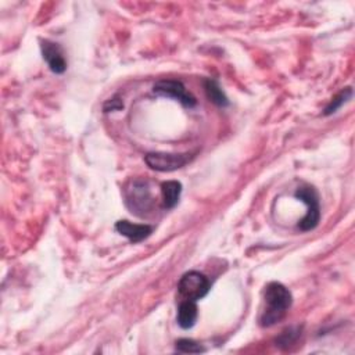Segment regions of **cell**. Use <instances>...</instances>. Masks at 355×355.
<instances>
[{"label": "cell", "mask_w": 355, "mask_h": 355, "mask_svg": "<svg viewBox=\"0 0 355 355\" xmlns=\"http://www.w3.org/2000/svg\"><path fill=\"white\" fill-rule=\"evenodd\" d=\"M210 290H211L210 279L199 271L186 272L178 283V291L183 300L199 301L204 298L210 293Z\"/></svg>", "instance_id": "277c9868"}, {"label": "cell", "mask_w": 355, "mask_h": 355, "mask_svg": "<svg viewBox=\"0 0 355 355\" xmlns=\"http://www.w3.org/2000/svg\"><path fill=\"white\" fill-rule=\"evenodd\" d=\"M265 307L260 316V325L262 327H271L280 322L293 304L291 291L279 282H271L264 291Z\"/></svg>", "instance_id": "6da1fadb"}, {"label": "cell", "mask_w": 355, "mask_h": 355, "mask_svg": "<svg viewBox=\"0 0 355 355\" xmlns=\"http://www.w3.org/2000/svg\"><path fill=\"white\" fill-rule=\"evenodd\" d=\"M161 194L164 207L167 210H172L178 206L182 194V183L178 181H167L161 185Z\"/></svg>", "instance_id": "30bf717a"}, {"label": "cell", "mask_w": 355, "mask_h": 355, "mask_svg": "<svg viewBox=\"0 0 355 355\" xmlns=\"http://www.w3.org/2000/svg\"><path fill=\"white\" fill-rule=\"evenodd\" d=\"M203 87H204L206 96L208 98V100L211 103H214L218 107H228L229 106V100H228L225 92L221 89L219 84L215 80L206 78L203 81Z\"/></svg>", "instance_id": "8fae6325"}, {"label": "cell", "mask_w": 355, "mask_h": 355, "mask_svg": "<svg viewBox=\"0 0 355 355\" xmlns=\"http://www.w3.org/2000/svg\"><path fill=\"white\" fill-rule=\"evenodd\" d=\"M116 230L125 236L132 243H140L146 240L154 232V226L147 224H132L127 219H121L116 224Z\"/></svg>", "instance_id": "ba28073f"}, {"label": "cell", "mask_w": 355, "mask_h": 355, "mask_svg": "<svg viewBox=\"0 0 355 355\" xmlns=\"http://www.w3.org/2000/svg\"><path fill=\"white\" fill-rule=\"evenodd\" d=\"M197 316H199V309L196 305V301H190V300H183L179 304L178 308V325L188 330L192 329L196 322H197Z\"/></svg>", "instance_id": "9c48e42d"}, {"label": "cell", "mask_w": 355, "mask_h": 355, "mask_svg": "<svg viewBox=\"0 0 355 355\" xmlns=\"http://www.w3.org/2000/svg\"><path fill=\"white\" fill-rule=\"evenodd\" d=\"M124 199L128 210L138 217H147L154 208L149 181L132 179L124 189Z\"/></svg>", "instance_id": "7a4b0ae2"}, {"label": "cell", "mask_w": 355, "mask_h": 355, "mask_svg": "<svg viewBox=\"0 0 355 355\" xmlns=\"http://www.w3.org/2000/svg\"><path fill=\"white\" fill-rule=\"evenodd\" d=\"M153 93L160 98H168L179 102L186 109H193L197 104L196 98L186 91L181 81L175 80H161L153 87Z\"/></svg>", "instance_id": "5b68a950"}, {"label": "cell", "mask_w": 355, "mask_h": 355, "mask_svg": "<svg viewBox=\"0 0 355 355\" xmlns=\"http://www.w3.org/2000/svg\"><path fill=\"white\" fill-rule=\"evenodd\" d=\"M301 336V327L300 326H291L287 327L284 331L280 333V336L276 338V345L280 348H289L290 345H293L294 343H297V340Z\"/></svg>", "instance_id": "4fadbf2b"}, {"label": "cell", "mask_w": 355, "mask_h": 355, "mask_svg": "<svg viewBox=\"0 0 355 355\" xmlns=\"http://www.w3.org/2000/svg\"><path fill=\"white\" fill-rule=\"evenodd\" d=\"M351 96H352V89H351L349 87H347V88H344L343 91H340V92L331 99V102L326 106V109L323 110V116L329 117V116L334 114L344 103H347V102L351 99Z\"/></svg>", "instance_id": "7c38bea8"}, {"label": "cell", "mask_w": 355, "mask_h": 355, "mask_svg": "<svg viewBox=\"0 0 355 355\" xmlns=\"http://www.w3.org/2000/svg\"><path fill=\"white\" fill-rule=\"evenodd\" d=\"M190 153H147L145 156V161L149 168L157 172H174L176 170L183 168L190 160Z\"/></svg>", "instance_id": "8992f818"}, {"label": "cell", "mask_w": 355, "mask_h": 355, "mask_svg": "<svg viewBox=\"0 0 355 355\" xmlns=\"http://www.w3.org/2000/svg\"><path fill=\"white\" fill-rule=\"evenodd\" d=\"M41 52L44 60L48 63L52 73L62 75L67 70V60L64 57L63 48L49 39H41Z\"/></svg>", "instance_id": "52a82bcc"}, {"label": "cell", "mask_w": 355, "mask_h": 355, "mask_svg": "<svg viewBox=\"0 0 355 355\" xmlns=\"http://www.w3.org/2000/svg\"><path fill=\"white\" fill-rule=\"evenodd\" d=\"M121 109H124V103H122V100H121L118 96H114L113 99L107 100V102L104 103V106H103V110H104L106 113L118 111V110H121Z\"/></svg>", "instance_id": "9a60e30c"}, {"label": "cell", "mask_w": 355, "mask_h": 355, "mask_svg": "<svg viewBox=\"0 0 355 355\" xmlns=\"http://www.w3.org/2000/svg\"><path fill=\"white\" fill-rule=\"evenodd\" d=\"M294 197L300 201H302L308 211L305 217L298 222V229L301 232H309L313 230L320 221V204H319V194L316 189L311 185H301L295 193Z\"/></svg>", "instance_id": "3957f363"}, {"label": "cell", "mask_w": 355, "mask_h": 355, "mask_svg": "<svg viewBox=\"0 0 355 355\" xmlns=\"http://www.w3.org/2000/svg\"><path fill=\"white\" fill-rule=\"evenodd\" d=\"M175 349L178 352H183V354H201V352L207 351L200 343H197L192 338H179V340H176Z\"/></svg>", "instance_id": "5bb4252c"}]
</instances>
